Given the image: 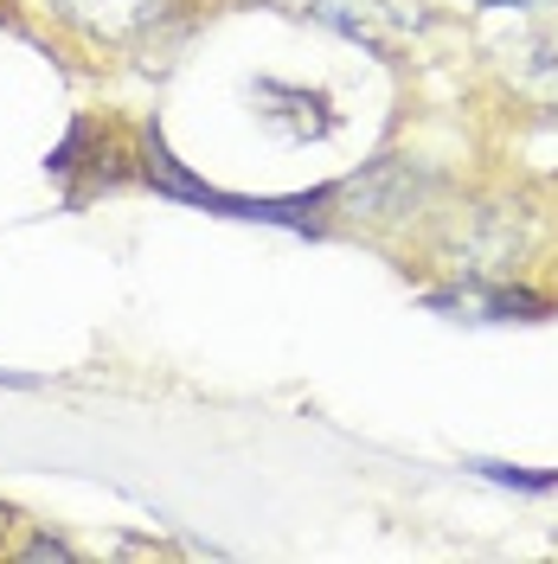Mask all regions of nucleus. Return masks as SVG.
<instances>
[{"mask_svg": "<svg viewBox=\"0 0 558 564\" xmlns=\"http://www.w3.org/2000/svg\"><path fill=\"white\" fill-rule=\"evenodd\" d=\"M494 58H501V77L521 90L526 104L558 109V20H546V26H521L514 39L494 45Z\"/></svg>", "mask_w": 558, "mask_h": 564, "instance_id": "f257e3e1", "label": "nucleus"}, {"mask_svg": "<svg viewBox=\"0 0 558 564\" xmlns=\"http://www.w3.org/2000/svg\"><path fill=\"white\" fill-rule=\"evenodd\" d=\"M296 7H309V0H296Z\"/></svg>", "mask_w": 558, "mask_h": 564, "instance_id": "7ed1b4c3", "label": "nucleus"}, {"mask_svg": "<svg viewBox=\"0 0 558 564\" xmlns=\"http://www.w3.org/2000/svg\"><path fill=\"white\" fill-rule=\"evenodd\" d=\"M52 13L84 39H136L168 13V0H52Z\"/></svg>", "mask_w": 558, "mask_h": 564, "instance_id": "f03ea898", "label": "nucleus"}]
</instances>
